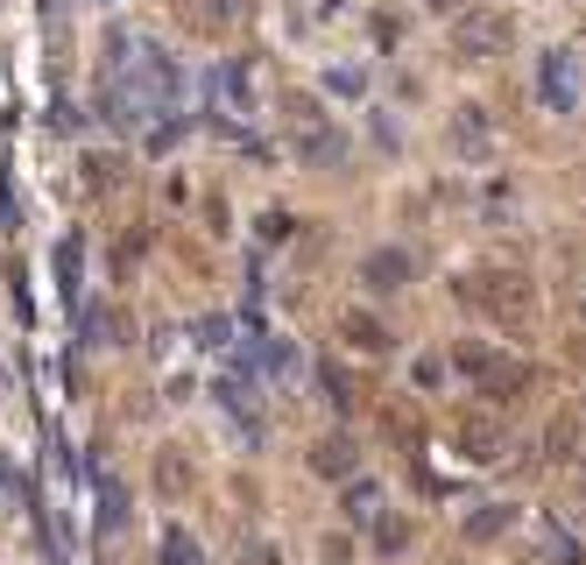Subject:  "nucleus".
<instances>
[{
  "mask_svg": "<svg viewBox=\"0 0 586 565\" xmlns=\"http://www.w3.org/2000/svg\"><path fill=\"white\" fill-rule=\"evenodd\" d=\"M544 100H552L558 113L573 107V64H565V57H552V64H544Z\"/></svg>",
  "mask_w": 586,
  "mask_h": 565,
  "instance_id": "nucleus-7",
  "label": "nucleus"
},
{
  "mask_svg": "<svg viewBox=\"0 0 586 565\" xmlns=\"http://www.w3.org/2000/svg\"><path fill=\"white\" fill-rule=\"evenodd\" d=\"M487 142H495V134H487V113L481 107H459L453 113V149L459 155H487Z\"/></svg>",
  "mask_w": 586,
  "mask_h": 565,
  "instance_id": "nucleus-5",
  "label": "nucleus"
},
{
  "mask_svg": "<svg viewBox=\"0 0 586 565\" xmlns=\"http://www.w3.org/2000/svg\"><path fill=\"white\" fill-rule=\"evenodd\" d=\"M453 43H459V57H502V43H509V14H495V8H459Z\"/></svg>",
  "mask_w": 586,
  "mask_h": 565,
  "instance_id": "nucleus-3",
  "label": "nucleus"
},
{
  "mask_svg": "<svg viewBox=\"0 0 586 565\" xmlns=\"http://www.w3.org/2000/svg\"><path fill=\"white\" fill-rule=\"evenodd\" d=\"M311 466L332 474V481H346V474H354V445H346V438H325L319 453H311Z\"/></svg>",
  "mask_w": 586,
  "mask_h": 565,
  "instance_id": "nucleus-6",
  "label": "nucleus"
},
{
  "mask_svg": "<svg viewBox=\"0 0 586 565\" xmlns=\"http://www.w3.org/2000/svg\"><path fill=\"white\" fill-rule=\"evenodd\" d=\"M459 367H466V375H481V389H487V396H502V403L531 389V367H523V361H502V354H487V346H459Z\"/></svg>",
  "mask_w": 586,
  "mask_h": 565,
  "instance_id": "nucleus-2",
  "label": "nucleus"
},
{
  "mask_svg": "<svg viewBox=\"0 0 586 565\" xmlns=\"http://www.w3.org/2000/svg\"><path fill=\"white\" fill-rule=\"evenodd\" d=\"M459 297L474 304V311H487V319H502V325H531V311H537V297H531V283L523 276H466L459 283Z\"/></svg>",
  "mask_w": 586,
  "mask_h": 565,
  "instance_id": "nucleus-1",
  "label": "nucleus"
},
{
  "mask_svg": "<svg viewBox=\"0 0 586 565\" xmlns=\"http://www.w3.org/2000/svg\"><path fill=\"white\" fill-rule=\"evenodd\" d=\"M573 438H579V424H573V417H558L552 432H544V445H552V453H573Z\"/></svg>",
  "mask_w": 586,
  "mask_h": 565,
  "instance_id": "nucleus-14",
  "label": "nucleus"
},
{
  "mask_svg": "<svg viewBox=\"0 0 586 565\" xmlns=\"http://www.w3.org/2000/svg\"><path fill=\"white\" fill-rule=\"evenodd\" d=\"M346 516H375V488H354V495H346Z\"/></svg>",
  "mask_w": 586,
  "mask_h": 565,
  "instance_id": "nucleus-15",
  "label": "nucleus"
},
{
  "mask_svg": "<svg viewBox=\"0 0 586 565\" xmlns=\"http://www.w3.org/2000/svg\"><path fill=\"white\" fill-rule=\"evenodd\" d=\"M226 14H233V0H184V22L191 29H220Z\"/></svg>",
  "mask_w": 586,
  "mask_h": 565,
  "instance_id": "nucleus-10",
  "label": "nucleus"
},
{
  "mask_svg": "<svg viewBox=\"0 0 586 565\" xmlns=\"http://www.w3.org/2000/svg\"><path fill=\"white\" fill-rule=\"evenodd\" d=\"M579 488H586V466H579Z\"/></svg>",
  "mask_w": 586,
  "mask_h": 565,
  "instance_id": "nucleus-17",
  "label": "nucleus"
},
{
  "mask_svg": "<svg viewBox=\"0 0 586 565\" xmlns=\"http://www.w3.org/2000/svg\"><path fill=\"white\" fill-rule=\"evenodd\" d=\"M346 340H354L361 354H382V346H388V333H382L375 319H367V311H346Z\"/></svg>",
  "mask_w": 586,
  "mask_h": 565,
  "instance_id": "nucleus-8",
  "label": "nucleus"
},
{
  "mask_svg": "<svg viewBox=\"0 0 586 565\" xmlns=\"http://www.w3.org/2000/svg\"><path fill=\"white\" fill-rule=\"evenodd\" d=\"M502 531H509V509H502V502H487V509H474V516H466V537H474V544L502 537Z\"/></svg>",
  "mask_w": 586,
  "mask_h": 565,
  "instance_id": "nucleus-9",
  "label": "nucleus"
},
{
  "mask_svg": "<svg viewBox=\"0 0 586 565\" xmlns=\"http://www.w3.org/2000/svg\"><path fill=\"white\" fill-rule=\"evenodd\" d=\"M361 276H367V290H403L410 283V255H403V248H375Z\"/></svg>",
  "mask_w": 586,
  "mask_h": 565,
  "instance_id": "nucleus-4",
  "label": "nucleus"
},
{
  "mask_svg": "<svg viewBox=\"0 0 586 565\" xmlns=\"http://www.w3.org/2000/svg\"><path fill=\"white\" fill-rule=\"evenodd\" d=\"M459 445H466V460H495V424H466V432H459Z\"/></svg>",
  "mask_w": 586,
  "mask_h": 565,
  "instance_id": "nucleus-11",
  "label": "nucleus"
},
{
  "mask_svg": "<svg viewBox=\"0 0 586 565\" xmlns=\"http://www.w3.org/2000/svg\"><path fill=\"white\" fill-rule=\"evenodd\" d=\"M432 8H453V14H459V0H432Z\"/></svg>",
  "mask_w": 586,
  "mask_h": 565,
  "instance_id": "nucleus-16",
  "label": "nucleus"
},
{
  "mask_svg": "<svg viewBox=\"0 0 586 565\" xmlns=\"http://www.w3.org/2000/svg\"><path fill=\"white\" fill-rule=\"evenodd\" d=\"M163 552H170V565H199V544H191L184 531H170V537H163Z\"/></svg>",
  "mask_w": 586,
  "mask_h": 565,
  "instance_id": "nucleus-13",
  "label": "nucleus"
},
{
  "mask_svg": "<svg viewBox=\"0 0 586 565\" xmlns=\"http://www.w3.org/2000/svg\"><path fill=\"white\" fill-rule=\"evenodd\" d=\"M375 544H382V552H403V544H410V523L403 516H382L375 523Z\"/></svg>",
  "mask_w": 586,
  "mask_h": 565,
  "instance_id": "nucleus-12",
  "label": "nucleus"
}]
</instances>
